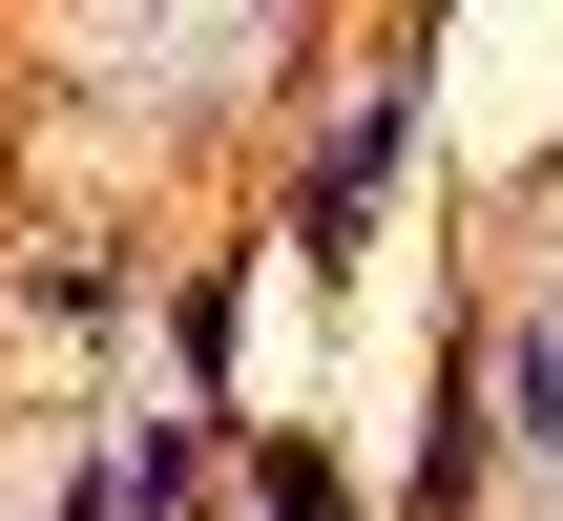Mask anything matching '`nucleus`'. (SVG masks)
Segmentation results:
<instances>
[{
	"label": "nucleus",
	"instance_id": "20e7f679",
	"mask_svg": "<svg viewBox=\"0 0 563 521\" xmlns=\"http://www.w3.org/2000/svg\"><path fill=\"white\" fill-rule=\"evenodd\" d=\"M230 501H251V521H355V480H334L313 439H251V459H230Z\"/></svg>",
	"mask_w": 563,
	"mask_h": 521
},
{
	"label": "nucleus",
	"instance_id": "f03ea898",
	"mask_svg": "<svg viewBox=\"0 0 563 521\" xmlns=\"http://www.w3.org/2000/svg\"><path fill=\"white\" fill-rule=\"evenodd\" d=\"M104 501H125V521H188V501H209V397L125 418V439H104Z\"/></svg>",
	"mask_w": 563,
	"mask_h": 521
},
{
	"label": "nucleus",
	"instance_id": "7ed1b4c3",
	"mask_svg": "<svg viewBox=\"0 0 563 521\" xmlns=\"http://www.w3.org/2000/svg\"><path fill=\"white\" fill-rule=\"evenodd\" d=\"M481 397H501V439L563 480V313H501V334H481Z\"/></svg>",
	"mask_w": 563,
	"mask_h": 521
},
{
	"label": "nucleus",
	"instance_id": "f257e3e1",
	"mask_svg": "<svg viewBox=\"0 0 563 521\" xmlns=\"http://www.w3.org/2000/svg\"><path fill=\"white\" fill-rule=\"evenodd\" d=\"M397 125H418V84H355V125H334V167L292 188V251H313V271H334V251L376 230V188H397Z\"/></svg>",
	"mask_w": 563,
	"mask_h": 521
}]
</instances>
